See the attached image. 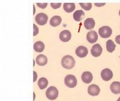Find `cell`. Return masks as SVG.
I'll return each mask as SVG.
<instances>
[{
  "instance_id": "277c9868",
  "label": "cell",
  "mask_w": 120,
  "mask_h": 101,
  "mask_svg": "<svg viewBox=\"0 0 120 101\" xmlns=\"http://www.w3.org/2000/svg\"><path fill=\"white\" fill-rule=\"evenodd\" d=\"M112 29L108 26H103L99 29V35L103 38H108L112 35Z\"/></svg>"
},
{
  "instance_id": "9c48e42d",
  "label": "cell",
  "mask_w": 120,
  "mask_h": 101,
  "mask_svg": "<svg viewBox=\"0 0 120 101\" xmlns=\"http://www.w3.org/2000/svg\"><path fill=\"white\" fill-rule=\"evenodd\" d=\"M59 37L62 42H67L70 40V39L71 37V34L68 30H64L62 32H60V33L59 35Z\"/></svg>"
},
{
  "instance_id": "ac0fdd59",
  "label": "cell",
  "mask_w": 120,
  "mask_h": 101,
  "mask_svg": "<svg viewBox=\"0 0 120 101\" xmlns=\"http://www.w3.org/2000/svg\"><path fill=\"white\" fill-rule=\"evenodd\" d=\"M61 21H62V19L60 16H53L52 17L51 20H50V24L51 26H53V27H56V26H58L61 23Z\"/></svg>"
},
{
  "instance_id": "f546056e",
  "label": "cell",
  "mask_w": 120,
  "mask_h": 101,
  "mask_svg": "<svg viewBox=\"0 0 120 101\" xmlns=\"http://www.w3.org/2000/svg\"><path fill=\"white\" fill-rule=\"evenodd\" d=\"M119 14H120V13H119Z\"/></svg>"
},
{
  "instance_id": "ba28073f",
  "label": "cell",
  "mask_w": 120,
  "mask_h": 101,
  "mask_svg": "<svg viewBox=\"0 0 120 101\" xmlns=\"http://www.w3.org/2000/svg\"><path fill=\"white\" fill-rule=\"evenodd\" d=\"M102 51H103L102 47L99 44H94V46H92V47L91 49V53H92V55L94 57H96V58L100 56L101 54L102 53Z\"/></svg>"
},
{
  "instance_id": "7402d4cb",
  "label": "cell",
  "mask_w": 120,
  "mask_h": 101,
  "mask_svg": "<svg viewBox=\"0 0 120 101\" xmlns=\"http://www.w3.org/2000/svg\"><path fill=\"white\" fill-rule=\"evenodd\" d=\"M80 6L86 11H90L92 8L91 3H80Z\"/></svg>"
},
{
  "instance_id": "52a82bcc",
  "label": "cell",
  "mask_w": 120,
  "mask_h": 101,
  "mask_svg": "<svg viewBox=\"0 0 120 101\" xmlns=\"http://www.w3.org/2000/svg\"><path fill=\"white\" fill-rule=\"evenodd\" d=\"M87 92L90 96H98L99 94L100 93V89L99 86L97 84H91L88 87Z\"/></svg>"
},
{
  "instance_id": "7a4b0ae2",
  "label": "cell",
  "mask_w": 120,
  "mask_h": 101,
  "mask_svg": "<svg viewBox=\"0 0 120 101\" xmlns=\"http://www.w3.org/2000/svg\"><path fill=\"white\" fill-rule=\"evenodd\" d=\"M46 96L49 100H55L58 96V90L55 87H50L46 91Z\"/></svg>"
},
{
  "instance_id": "9a60e30c",
  "label": "cell",
  "mask_w": 120,
  "mask_h": 101,
  "mask_svg": "<svg viewBox=\"0 0 120 101\" xmlns=\"http://www.w3.org/2000/svg\"><path fill=\"white\" fill-rule=\"evenodd\" d=\"M110 90L115 94H120V82H113L110 84Z\"/></svg>"
},
{
  "instance_id": "ffe728a7",
  "label": "cell",
  "mask_w": 120,
  "mask_h": 101,
  "mask_svg": "<svg viewBox=\"0 0 120 101\" xmlns=\"http://www.w3.org/2000/svg\"><path fill=\"white\" fill-rule=\"evenodd\" d=\"M115 47H116V45L115 44V43H114V42L112 40H110L107 41V42H106V49L108 52H110V53L113 52L115 49Z\"/></svg>"
},
{
  "instance_id": "4316f807",
  "label": "cell",
  "mask_w": 120,
  "mask_h": 101,
  "mask_svg": "<svg viewBox=\"0 0 120 101\" xmlns=\"http://www.w3.org/2000/svg\"><path fill=\"white\" fill-rule=\"evenodd\" d=\"M105 4H95V6H104Z\"/></svg>"
},
{
  "instance_id": "30bf717a",
  "label": "cell",
  "mask_w": 120,
  "mask_h": 101,
  "mask_svg": "<svg viewBox=\"0 0 120 101\" xmlns=\"http://www.w3.org/2000/svg\"><path fill=\"white\" fill-rule=\"evenodd\" d=\"M88 53V50L86 47L83 46H79L76 49V54L79 58H84Z\"/></svg>"
},
{
  "instance_id": "484cf974",
  "label": "cell",
  "mask_w": 120,
  "mask_h": 101,
  "mask_svg": "<svg viewBox=\"0 0 120 101\" xmlns=\"http://www.w3.org/2000/svg\"><path fill=\"white\" fill-rule=\"evenodd\" d=\"M115 42H116L118 44H120V35H117V36L116 37V38H115Z\"/></svg>"
},
{
  "instance_id": "2e32d148",
  "label": "cell",
  "mask_w": 120,
  "mask_h": 101,
  "mask_svg": "<svg viewBox=\"0 0 120 101\" xmlns=\"http://www.w3.org/2000/svg\"><path fill=\"white\" fill-rule=\"evenodd\" d=\"M84 16H85V13L81 10H78V11H75V13L73 15L74 20L76 22H81L83 19Z\"/></svg>"
},
{
  "instance_id": "8fae6325",
  "label": "cell",
  "mask_w": 120,
  "mask_h": 101,
  "mask_svg": "<svg viewBox=\"0 0 120 101\" xmlns=\"http://www.w3.org/2000/svg\"><path fill=\"white\" fill-rule=\"evenodd\" d=\"M81 80L86 84L90 83L92 82V80H93L92 74L90 71H85V72H83L82 73V76H81Z\"/></svg>"
},
{
  "instance_id": "44dd1931",
  "label": "cell",
  "mask_w": 120,
  "mask_h": 101,
  "mask_svg": "<svg viewBox=\"0 0 120 101\" xmlns=\"http://www.w3.org/2000/svg\"><path fill=\"white\" fill-rule=\"evenodd\" d=\"M38 87L40 89H45L47 85H48V80L47 79H46L45 78H41L39 80H38Z\"/></svg>"
},
{
  "instance_id": "4fadbf2b",
  "label": "cell",
  "mask_w": 120,
  "mask_h": 101,
  "mask_svg": "<svg viewBox=\"0 0 120 101\" xmlns=\"http://www.w3.org/2000/svg\"><path fill=\"white\" fill-rule=\"evenodd\" d=\"M36 63L40 66H45L47 64V58L44 55H39L36 58Z\"/></svg>"
},
{
  "instance_id": "e0dca14e",
  "label": "cell",
  "mask_w": 120,
  "mask_h": 101,
  "mask_svg": "<svg viewBox=\"0 0 120 101\" xmlns=\"http://www.w3.org/2000/svg\"><path fill=\"white\" fill-rule=\"evenodd\" d=\"M76 6L74 3H65L63 5L64 11L66 13H71L74 11Z\"/></svg>"
},
{
  "instance_id": "f1b7e54d",
  "label": "cell",
  "mask_w": 120,
  "mask_h": 101,
  "mask_svg": "<svg viewBox=\"0 0 120 101\" xmlns=\"http://www.w3.org/2000/svg\"><path fill=\"white\" fill-rule=\"evenodd\" d=\"M117 101H120V97L119 98H118V99H117Z\"/></svg>"
},
{
  "instance_id": "603a6c76",
  "label": "cell",
  "mask_w": 120,
  "mask_h": 101,
  "mask_svg": "<svg viewBox=\"0 0 120 101\" xmlns=\"http://www.w3.org/2000/svg\"><path fill=\"white\" fill-rule=\"evenodd\" d=\"M51 6H52V7L53 8L57 9V8H60V6H61V3H52Z\"/></svg>"
},
{
  "instance_id": "5b68a950",
  "label": "cell",
  "mask_w": 120,
  "mask_h": 101,
  "mask_svg": "<svg viewBox=\"0 0 120 101\" xmlns=\"http://www.w3.org/2000/svg\"><path fill=\"white\" fill-rule=\"evenodd\" d=\"M47 20H48L47 15L43 13H38L35 17V22H37V24L41 26L45 25L47 22Z\"/></svg>"
},
{
  "instance_id": "cb8c5ba5",
  "label": "cell",
  "mask_w": 120,
  "mask_h": 101,
  "mask_svg": "<svg viewBox=\"0 0 120 101\" xmlns=\"http://www.w3.org/2000/svg\"><path fill=\"white\" fill-rule=\"evenodd\" d=\"M37 5H38V6H39L40 8H45L46 6H47V3H42V4L38 3Z\"/></svg>"
},
{
  "instance_id": "83f0119b",
  "label": "cell",
  "mask_w": 120,
  "mask_h": 101,
  "mask_svg": "<svg viewBox=\"0 0 120 101\" xmlns=\"http://www.w3.org/2000/svg\"><path fill=\"white\" fill-rule=\"evenodd\" d=\"M34 82L35 81V79L37 78V73H35V71H34Z\"/></svg>"
},
{
  "instance_id": "3957f363",
  "label": "cell",
  "mask_w": 120,
  "mask_h": 101,
  "mask_svg": "<svg viewBox=\"0 0 120 101\" xmlns=\"http://www.w3.org/2000/svg\"><path fill=\"white\" fill-rule=\"evenodd\" d=\"M65 84L69 88H74L77 84V80L74 75H68L65 78Z\"/></svg>"
},
{
  "instance_id": "5bb4252c",
  "label": "cell",
  "mask_w": 120,
  "mask_h": 101,
  "mask_svg": "<svg viewBox=\"0 0 120 101\" xmlns=\"http://www.w3.org/2000/svg\"><path fill=\"white\" fill-rule=\"evenodd\" d=\"M95 26V21L93 18H87L84 22V26L86 29L91 30Z\"/></svg>"
},
{
  "instance_id": "d4e9b609",
  "label": "cell",
  "mask_w": 120,
  "mask_h": 101,
  "mask_svg": "<svg viewBox=\"0 0 120 101\" xmlns=\"http://www.w3.org/2000/svg\"><path fill=\"white\" fill-rule=\"evenodd\" d=\"M34 35L35 36L38 33V26L35 25V24H34Z\"/></svg>"
},
{
  "instance_id": "6da1fadb",
  "label": "cell",
  "mask_w": 120,
  "mask_h": 101,
  "mask_svg": "<svg viewBox=\"0 0 120 101\" xmlns=\"http://www.w3.org/2000/svg\"><path fill=\"white\" fill-rule=\"evenodd\" d=\"M61 64L63 67L66 69H71L75 65V60L71 55H65L62 58Z\"/></svg>"
},
{
  "instance_id": "8992f818",
  "label": "cell",
  "mask_w": 120,
  "mask_h": 101,
  "mask_svg": "<svg viewBox=\"0 0 120 101\" xmlns=\"http://www.w3.org/2000/svg\"><path fill=\"white\" fill-rule=\"evenodd\" d=\"M101 78H102L103 80L109 81L112 78L113 73H112V71L110 69H104L103 70H102V71L101 73Z\"/></svg>"
},
{
  "instance_id": "d6986e66",
  "label": "cell",
  "mask_w": 120,
  "mask_h": 101,
  "mask_svg": "<svg viewBox=\"0 0 120 101\" xmlns=\"http://www.w3.org/2000/svg\"><path fill=\"white\" fill-rule=\"evenodd\" d=\"M34 49L36 52L40 53L43 51L45 49V44L42 42L41 41H38L36 42L34 45Z\"/></svg>"
},
{
  "instance_id": "7c38bea8",
  "label": "cell",
  "mask_w": 120,
  "mask_h": 101,
  "mask_svg": "<svg viewBox=\"0 0 120 101\" xmlns=\"http://www.w3.org/2000/svg\"><path fill=\"white\" fill-rule=\"evenodd\" d=\"M97 39H98V35L97 33V32L94 31H91L87 34V40L90 43L96 42Z\"/></svg>"
}]
</instances>
